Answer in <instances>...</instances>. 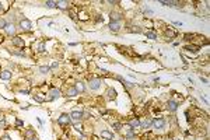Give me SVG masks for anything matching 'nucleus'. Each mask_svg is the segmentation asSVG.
Here are the masks:
<instances>
[{"mask_svg": "<svg viewBox=\"0 0 210 140\" xmlns=\"http://www.w3.org/2000/svg\"><path fill=\"white\" fill-rule=\"evenodd\" d=\"M57 123L59 125H70L72 123V119H70V115H67V113H63V115H60V118L57 119Z\"/></svg>", "mask_w": 210, "mask_h": 140, "instance_id": "nucleus-1", "label": "nucleus"}, {"mask_svg": "<svg viewBox=\"0 0 210 140\" xmlns=\"http://www.w3.org/2000/svg\"><path fill=\"white\" fill-rule=\"evenodd\" d=\"M151 123H153V126L156 129H162L165 126V121L162 118H157V119H154L153 122H151Z\"/></svg>", "mask_w": 210, "mask_h": 140, "instance_id": "nucleus-2", "label": "nucleus"}, {"mask_svg": "<svg viewBox=\"0 0 210 140\" xmlns=\"http://www.w3.org/2000/svg\"><path fill=\"white\" fill-rule=\"evenodd\" d=\"M20 27L23 28V30H25V31H31V28H32V25H31V21L30 20H27V18H23L20 21Z\"/></svg>", "mask_w": 210, "mask_h": 140, "instance_id": "nucleus-3", "label": "nucleus"}, {"mask_svg": "<svg viewBox=\"0 0 210 140\" xmlns=\"http://www.w3.org/2000/svg\"><path fill=\"white\" fill-rule=\"evenodd\" d=\"M70 119L74 122L80 121V119H83V112L81 111H73L72 113H70Z\"/></svg>", "mask_w": 210, "mask_h": 140, "instance_id": "nucleus-4", "label": "nucleus"}, {"mask_svg": "<svg viewBox=\"0 0 210 140\" xmlns=\"http://www.w3.org/2000/svg\"><path fill=\"white\" fill-rule=\"evenodd\" d=\"M99 87H101V80L94 79V80H91L90 81V88L91 90H98Z\"/></svg>", "mask_w": 210, "mask_h": 140, "instance_id": "nucleus-5", "label": "nucleus"}, {"mask_svg": "<svg viewBox=\"0 0 210 140\" xmlns=\"http://www.w3.org/2000/svg\"><path fill=\"white\" fill-rule=\"evenodd\" d=\"M13 45H15V46H18V48H24V41L21 39L20 37H14L13 38Z\"/></svg>", "mask_w": 210, "mask_h": 140, "instance_id": "nucleus-6", "label": "nucleus"}, {"mask_svg": "<svg viewBox=\"0 0 210 140\" xmlns=\"http://www.w3.org/2000/svg\"><path fill=\"white\" fill-rule=\"evenodd\" d=\"M120 28V21H111V24H109V30L114 31V32H116V31H119Z\"/></svg>", "mask_w": 210, "mask_h": 140, "instance_id": "nucleus-7", "label": "nucleus"}, {"mask_svg": "<svg viewBox=\"0 0 210 140\" xmlns=\"http://www.w3.org/2000/svg\"><path fill=\"white\" fill-rule=\"evenodd\" d=\"M49 95H51V98H49V100H56V98H59L60 97V91L57 88H52L51 90V92H49Z\"/></svg>", "mask_w": 210, "mask_h": 140, "instance_id": "nucleus-8", "label": "nucleus"}, {"mask_svg": "<svg viewBox=\"0 0 210 140\" xmlns=\"http://www.w3.org/2000/svg\"><path fill=\"white\" fill-rule=\"evenodd\" d=\"M177 108H178V104L175 102L174 100H170V101H168V109L171 111V112H175V111H177Z\"/></svg>", "mask_w": 210, "mask_h": 140, "instance_id": "nucleus-9", "label": "nucleus"}, {"mask_svg": "<svg viewBox=\"0 0 210 140\" xmlns=\"http://www.w3.org/2000/svg\"><path fill=\"white\" fill-rule=\"evenodd\" d=\"M4 30H6V32L9 34V35H14V32H15V25H14V24H7Z\"/></svg>", "mask_w": 210, "mask_h": 140, "instance_id": "nucleus-10", "label": "nucleus"}, {"mask_svg": "<svg viewBox=\"0 0 210 140\" xmlns=\"http://www.w3.org/2000/svg\"><path fill=\"white\" fill-rule=\"evenodd\" d=\"M0 79L2 80H10L11 79V72H9V70H3L2 74H0Z\"/></svg>", "mask_w": 210, "mask_h": 140, "instance_id": "nucleus-11", "label": "nucleus"}, {"mask_svg": "<svg viewBox=\"0 0 210 140\" xmlns=\"http://www.w3.org/2000/svg\"><path fill=\"white\" fill-rule=\"evenodd\" d=\"M101 137H105L107 140H112L114 139V134H112L109 130H102L101 132Z\"/></svg>", "mask_w": 210, "mask_h": 140, "instance_id": "nucleus-12", "label": "nucleus"}, {"mask_svg": "<svg viewBox=\"0 0 210 140\" xmlns=\"http://www.w3.org/2000/svg\"><path fill=\"white\" fill-rule=\"evenodd\" d=\"M74 88L77 90V92H84V91H86V87H84V83H76Z\"/></svg>", "mask_w": 210, "mask_h": 140, "instance_id": "nucleus-13", "label": "nucleus"}, {"mask_svg": "<svg viewBox=\"0 0 210 140\" xmlns=\"http://www.w3.org/2000/svg\"><path fill=\"white\" fill-rule=\"evenodd\" d=\"M66 94H67V97H76V95H77L78 92H77V90H76L74 87H70V88L67 90Z\"/></svg>", "mask_w": 210, "mask_h": 140, "instance_id": "nucleus-14", "label": "nucleus"}, {"mask_svg": "<svg viewBox=\"0 0 210 140\" xmlns=\"http://www.w3.org/2000/svg\"><path fill=\"white\" fill-rule=\"evenodd\" d=\"M129 125H130V128L132 129H135V128H137V126H140V122H139V119H132V121L129 122Z\"/></svg>", "mask_w": 210, "mask_h": 140, "instance_id": "nucleus-15", "label": "nucleus"}, {"mask_svg": "<svg viewBox=\"0 0 210 140\" xmlns=\"http://www.w3.org/2000/svg\"><path fill=\"white\" fill-rule=\"evenodd\" d=\"M57 7H59L60 10H67L69 3H67V2H57Z\"/></svg>", "mask_w": 210, "mask_h": 140, "instance_id": "nucleus-16", "label": "nucleus"}, {"mask_svg": "<svg viewBox=\"0 0 210 140\" xmlns=\"http://www.w3.org/2000/svg\"><path fill=\"white\" fill-rule=\"evenodd\" d=\"M45 6L48 7V9H55V7H57V2H51V0H48V2H45Z\"/></svg>", "mask_w": 210, "mask_h": 140, "instance_id": "nucleus-17", "label": "nucleus"}, {"mask_svg": "<svg viewBox=\"0 0 210 140\" xmlns=\"http://www.w3.org/2000/svg\"><path fill=\"white\" fill-rule=\"evenodd\" d=\"M111 21H120L119 13H111Z\"/></svg>", "mask_w": 210, "mask_h": 140, "instance_id": "nucleus-18", "label": "nucleus"}, {"mask_svg": "<svg viewBox=\"0 0 210 140\" xmlns=\"http://www.w3.org/2000/svg\"><path fill=\"white\" fill-rule=\"evenodd\" d=\"M146 37L149 39H157V34L153 32V31H149V32H146Z\"/></svg>", "mask_w": 210, "mask_h": 140, "instance_id": "nucleus-19", "label": "nucleus"}, {"mask_svg": "<svg viewBox=\"0 0 210 140\" xmlns=\"http://www.w3.org/2000/svg\"><path fill=\"white\" fill-rule=\"evenodd\" d=\"M133 130H135V129H132V128L129 129V132H128V134H126V139L128 140H132L133 137H135V132Z\"/></svg>", "mask_w": 210, "mask_h": 140, "instance_id": "nucleus-20", "label": "nucleus"}, {"mask_svg": "<svg viewBox=\"0 0 210 140\" xmlns=\"http://www.w3.org/2000/svg\"><path fill=\"white\" fill-rule=\"evenodd\" d=\"M108 97L111 98V100H114V98L116 97V91H115L114 88H109L108 90Z\"/></svg>", "mask_w": 210, "mask_h": 140, "instance_id": "nucleus-21", "label": "nucleus"}, {"mask_svg": "<svg viewBox=\"0 0 210 140\" xmlns=\"http://www.w3.org/2000/svg\"><path fill=\"white\" fill-rule=\"evenodd\" d=\"M39 72H41L42 74H46L49 72V67L48 66H41V67H39Z\"/></svg>", "mask_w": 210, "mask_h": 140, "instance_id": "nucleus-22", "label": "nucleus"}, {"mask_svg": "<svg viewBox=\"0 0 210 140\" xmlns=\"http://www.w3.org/2000/svg\"><path fill=\"white\" fill-rule=\"evenodd\" d=\"M167 35H168L170 38H174L175 35H177V32H175V31H172V30H168V31H167Z\"/></svg>", "mask_w": 210, "mask_h": 140, "instance_id": "nucleus-23", "label": "nucleus"}, {"mask_svg": "<svg viewBox=\"0 0 210 140\" xmlns=\"http://www.w3.org/2000/svg\"><path fill=\"white\" fill-rule=\"evenodd\" d=\"M186 49H188V51H192V52H198L199 51V46H188V48H186Z\"/></svg>", "mask_w": 210, "mask_h": 140, "instance_id": "nucleus-24", "label": "nucleus"}, {"mask_svg": "<svg viewBox=\"0 0 210 140\" xmlns=\"http://www.w3.org/2000/svg\"><path fill=\"white\" fill-rule=\"evenodd\" d=\"M150 125H151V122H150V121H144L143 123H141V126H143L144 129H147V128H149V126H150Z\"/></svg>", "mask_w": 210, "mask_h": 140, "instance_id": "nucleus-25", "label": "nucleus"}, {"mask_svg": "<svg viewBox=\"0 0 210 140\" xmlns=\"http://www.w3.org/2000/svg\"><path fill=\"white\" fill-rule=\"evenodd\" d=\"M34 100H35V101H38V102H44V101H45V98L39 97V95H34Z\"/></svg>", "mask_w": 210, "mask_h": 140, "instance_id": "nucleus-26", "label": "nucleus"}, {"mask_svg": "<svg viewBox=\"0 0 210 140\" xmlns=\"http://www.w3.org/2000/svg\"><path fill=\"white\" fill-rule=\"evenodd\" d=\"M6 25H7V22H6V20H3V18H0V28H6Z\"/></svg>", "mask_w": 210, "mask_h": 140, "instance_id": "nucleus-27", "label": "nucleus"}, {"mask_svg": "<svg viewBox=\"0 0 210 140\" xmlns=\"http://www.w3.org/2000/svg\"><path fill=\"white\" fill-rule=\"evenodd\" d=\"M45 51V43L42 42V43H39V46H38V52H44Z\"/></svg>", "mask_w": 210, "mask_h": 140, "instance_id": "nucleus-28", "label": "nucleus"}, {"mask_svg": "<svg viewBox=\"0 0 210 140\" xmlns=\"http://www.w3.org/2000/svg\"><path fill=\"white\" fill-rule=\"evenodd\" d=\"M13 55H15V56H20V58H24V53L23 52H11Z\"/></svg>", "mask_w": 210, "mask_h": 140, "instance_id": "nucleus-29", "label": "nucleus"}, {"mask_svg": "<svg viewBox=\"0 0 210 140\" xmlns=\"http://www.w3.org/2000/svg\"><path fill=\"white\" fill-rule=\"evenodd\" d=\"M114 128H115V130H120V123H114Z\"/></svg>", "mask_w": 210, "mask_h": 140, "instance_id": "nucleus-30", "label": "nucleus"}, {"mask_svg": "<svg viewBox=\"0 0 210 140\" xmlns=\"http://www.w3.org/2000/svg\"><path fill=\"white\" fill-rule=\"evenodd\" d=\"M32 134H34V132H32V130H28V132H27V133H25V136H27V137H28V139H30V137H31V136H32ZM31 139H32V137H31Z\"/></svg>", "mask_w": 210, "mask_h": 140, "instance_id": "nucleus-31", "label": "nucleus"}, {"mask_svg": "<svg viewBox=\"0 0 210 140\" xmlns=\"http://www.w3.org/2000/svg\"><path fill=\"white\" fill-rule=\"evenodd\" d=\"M83 118L84 119H88V118H91V115L88 112H83Z\"/></svg>", "mask_w": 210, "mask_h": 140, "instance_id": "nucleus-32", "label": "nucleus"}, {"mask_svg": "<svg viewBox=\"0 0 210 140\" xmlns=\"http://www.w3.org/2000/svg\"><path fill=\"white\" fill-rule=\"evenodd\" d=\"M4 126H6V122H4V119L2 118L0 119V128H4Z\"/></svg>", "mask_w": 210, "mask_h": 140, "instance_id": "nucleus-33", "label": "nucleus"}, {"mask_svg": "<svg viewBox=\"0 0 210 140\" xmlns=\"http://www.w3.org/2000/svg\"><path fill=\"white\" fill-rule=\"evenodd\" d=\"M2 140H11V137H10V136H7V134H4V136L2 137Z\"/></svg>", "mask_w": 210, "mask_h": 140, "instance_id": "nucleus-34", "label": "nucleus"}, {"mask_svg": "<svg viewBox=\"0 0 210 140\" xmlns=\"http://www.w3.org/2000/svg\"><path fill=\"white\" fill-rule=\"evenodd\" d=\"M74 129H76L77 132H81V126H80V125H76V126H74Z\"/></svg>", "mask_w": 210, "mask_h": 140, "instance_id": "nucleus-35", "label": "nucleus"}, {"mask_svg": "<svg viewBox=\"0 0 210 140\" xmlns=\"http://www.w3.org/2000/svg\"><path fill=\"white\" fill-rule=\"evenodd\" d=\"M15 123H17V126H23V121H20V119H17Z\"/></svg>", "mask_w": 210, "mask_h": 140, "instance_id": "nucleus-36", "label": "nucleus"}, {"mask_svg": "<svg viewBox=\"0 0 210 140\" xmlns=\"http://www.w3.org/2000/svg\"><path fill=\"white\" fill-rule=\"evenodd\" d=\"M200 80H202V81L204 83V84H207V79H202V77H200Z\"/></svg>", "mask_w": 210, "mask_h": 140, "instance_id": "nucleus-37", "label": "nucleus"}, {"mask_svg": "<svg viewBox=\"0 0 210 140\" xmlns=\"http://www.w3.org/2000/svg\"><path fill=\"white\" fill-rule=\"evenodd\" d=\"M28 140H36V139H34V137H32V139H28Z\"/></svg>", "mask_w": 210, "mask_h": 140, "instance_id": "nucleus-38", "label": "nucleus"}, {"mask_svg": "<svg viewBox=\"0 0 210 140\" xmlns=\"http://www.w3.org/2000/svg\"><path fill=\"white\" fill-rule=\"evenodd\" d=\"M0 10H2V3H0Z\"/></svg>", "mask_w": 210, "mask_h": 140, "instance_id": "nucleus-39", "label": "nucleus"}, {"mask_svg": "<svg viewBox=\"0 0 210 140\" xmlns=\"http://www.w3.org/2000/svg\"><path fill=\"white\" fill-rule=\"evenodd\" d=\"M165 140H170V139H165Z\"/></svg>", "mask_w": 210, "mask_h": 140, "instance_id": "nucleus-40", "label": "nucleus"}]
</instances>
